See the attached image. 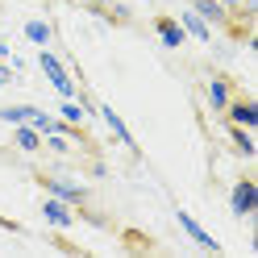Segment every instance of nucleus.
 Listing matches in <instances>:
<instances>
[{
    "label": "nucleus",
    "mask_w": 258,
    "mask_h": 258,
    "mask_svg": "<svg viewBox=\"0 0 258 258\" xmlns=\"http://www.w3.org/2000/svg\"><path fill=\"white\" fill-rule=\"evenodd\" d=\"M46 191L62 204H84L88 200V187L75 183V179H62V175H46Z\"/></svg>",
    "instance_id": "3"
},
{
    "label": "nucleus",
    "mask_w": 258,
    "mask_h": 258,
    "mask_svg": "<svg viewBox=\"0 0 258 258\" xmlns=\"http://www.w3.org/2000/svg\"><path fill=\"white\" fill-rule=\"evenodd\" d=\"M25 38L38 42V46H46V42H50V25H46V21H29L25 25Z\"/></svg>",
    "instance_id": "15"
},
{
    "label": "nucleus",
    "mask_w": 258,
    "mask_h": 258,
    "mask_svg": "<svg viewBox=\"0 0 258 258\" xmlns=\"http://www.w3.org/2000/svg\"><path fill=\"white\" fill-rule=\"evenodd\" d=\"M38 67H42V75L50 79V88L62 96V100H75V79L67 75V67H62V58L54 50H38Z\"/></svg>",
    "instance_id": "1"
},
{
    "label": "nucleus",
    "mask_w": 258,
    "mask_h": 258,
    "mask_svg": "<svg viewBox=\"0 0 258 258\" xmlns=\"http://www.w3.org/2000/svg\"><path fill=\"white\" fill-rule=\"evenodd\" d=\"M13 146L25 150V154H34V150H42V134L34 125H13Z\"/></svg>",
    "instance_id": "11"
},
{
    "label": "nucleus",
    "mask_w": 258,
    "mask_h": 258,
    "mask_svg": "<svg viewBox=\"0 0 258 258\" xmlns=\"http://www.w3.org/2000/svg\"><path fill=\"white\" fill-rule=\"evenodd\" d=\"M42 217H46V225H54V229H71V225H75L71 204H62V200H54V196L42 200Z\"/></svg>",
    "instance_id": "5"
},
{
    "label": "nucleus",
    "mask_w": 258,
    "mask_h": 258,
    "mask_svg": "<svg viewBox=\"0 0 258 258\" xmlns=\"http://www.w3.org/2000/svg\"><path fill=\"white\" fill-rule=\"evenodd\" d=\"M179 25H183V34H187V38H196V42H208V38H213V25H208L196 9H187L183 17H179Z\"/></svg>",
    "instance_id": "10"
},
{
    "label": "nucleus",
    "mask_w": 258,
    "mask_h": 258,
    "mask_svg": "<svg viewBox=\"0 0 258 258\" xmlns=\"http://www.w3.org/2000/svg\"><path fill=\"white\" fill-rule=\"evenodd\" d=\"M96 112H100V117H104V125L112 129V138H117V142H125L129 150H138V146H134V134H129V129H125V121L117 117V108H108V104H96Z\"/></svg>",
    "instance_id": "8"
},
{
    "label": "nucleus",
    "mask_w": 258,
    "mask_h": 258,
    "mask_svg": "<svg viewBox=\"0 0 258 258\" xmlns=\"http://www.w3.org/2000/svg\"><path fill=\"white\" fill-rule=\"evenodd\" d=\"M154 29H158V42H163L167 50H179L183 38H187V34H183V25H179V21H171V17H158Z\"/></svg>",
    "instance_id": "9"
},
{
    "label": "nucleus",
    "mask_w": 258,
    "mask_h": 258,
    "mask_svg": "<svg viewBox=\"0 0 258 258\" xmlns=\"http://www.w3.org/2000/svg\"><path fill=\"white\" fill-rule=\"evenodd\" d=\"M229 208H233V217H254L258 213V183L254 179H237L233 191H229Z\"/></svg>",
    "instance_id": "2"
},
{
    "label": "nucleus",
    "mask_w": 258,
    "mask_h": 258,
    "mask_svg": "<svg viewBox=\"0 0 258 258\" xmlns=\"http://www.w3.org/2000/svg\"><path fill=\"white\" fill-rule=\"evenodd\" d=\"M229 142L237 146V154H241V158H254V138H250V129L229 125Z\"/></svg>",
    "instance_id": "13"
},
{
    "label": "nucleus",
    "mask_w": 258,
    "mask_h": 258,
    "mask_svg": "<svg viewBox=\"0 0 258 258\" xmlns=\"http://www.w3.org/2000/svg\"><path fill=\"white\" fill-rule=\"evenodd\" d=\"M58 117L67 121V125H84V117H88V112H84V104H75V100H62Z\"/></svg>",
    "instance_id": "14"
},
{
    "label": "nucleus",
    "mask_w": 258,
    "mask_h": 258,
    "mask_svg": "<svg viewBox=\"0 0 258 258\" xmlns=\"http://www.w3.org/2000/svg\"><path fill=\"white\" fill-rule=\"evenodd\" d=\"M229 100H233L229 79H225V75H213V79H208V108H213V112H225Z\"/></svg>",
    "instance_id": "7"
},
{
    "label": "nucleus",
    "mask_w": 258,
    "mask_h": 258,
    "mask_svg": "<svg viewBox=\"0 0 258 258\" xmlns=\"http://www.w3.org/2000/svg\"><path fill=\"white\" fill-rule=\"evenodd\" d=\"M225 117H229V125L254 129V125H258V108H254L250 100H229V104H225Z\"/></svg>",
    "instance_id": "6"
},
{
    "label": "nucleus",
    "mask_w": 258,
    "mask_h": 258,
    "mask_svg": "<svg viewBox=\"0 0 258 258\" xmlns=\"http://www.w3.org/2000/svg\"><path fill=\"white\" fill-rule=\"evenodd\" d=\"M191 9H196L208 25H225V21H229V9H225L221 0H191Z\"/></svg>",
    "instance_id": "12"
},
{
    "label": "nucleus",
    "mask_w": 258,
    "mask_h": 258,
    "mask_svg": "<svg viewBox=\"0 0 258 258\" xmlns=\"http://www.w3.org/2000/svg\"><path fill=\"white\" fill-rule=\"evenodd\" d=\"M175 221H179V229H183L191 241H196L200 250H208V254H217V250H221V241H217L213 233H208V229H204V225H200L196 217H191V213H183V208H179V213H175Z\"/></svg>",
    "instance_id": "4"
},
{
    "label": "nucleus",
    "mask_w": 258,
    "mask_h": 258,
    "mask_svg": "<svg viewBox=\"0 0 258 258\" xmlns=\"http://www.w3.org/2000/svg\"><path fill=\"white\" fill-rule=\"evenodd\" d=\"M13 84V67H9V62H0V88H9Z\"/></svg>",
    "instance_id": "17"
},
{
    "label": "nucleus",
    "mask_w": 258,
    "mask_h": 258,
    "mask_svg": "<svg viewBox=\"0 0 258 258\" xmlns=\"http://www.w3.org/2000/svg\"><path fill=\"white\" fill-rule=\"evenodd\" d=\"M79 5H92V9H108L117 21H125V17H129V13H125L121 5H112V0H79Z\"/></svg>",
    "instance_id": "16"
}]
</instances>
